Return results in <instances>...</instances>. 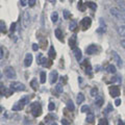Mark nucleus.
<instances>
[{"mask_svg": "<svg viewBox=\"0 0 125 125\" xmlns=\"http://www.w3.org/2000/svg\"><path fill=\"white\" fill-rule=\"evenodd\" d=\"M109 13L118 21L125 23V10L119 9V7H112V9L109 10Z\"/></svg>", "mask_w": 125, "mask_h": 125, "instance_id": "obj_1", "label": "nucleus"}, {"mask_svg": "<svg viewBox=\"0 0 125 125\" xmlns=\"http://www.w3.org/2000/svg\"><path fill=\"white\" fill-rule=\"evenodd\" d=\"M28 102H29V97L28 96L23 97L21 100H19L17 103H15V105L13 106V111H21L25 104H28Z\"/></svg>", "mask_w": 125, "mask_h": 125, "instance_id": "obj_2", "label": "nucleus"}, {"mask_svg": "<svg viewBox=\"0 0 125 125\" xmlns=\"http://www.w3.org/2000/svg\"><path fill=\"white\" fill-rule=\"evenodd\" d=\"M30 111L34 117H39L42 114V106L39 102H33L30 104Z\"/></svg>", "mask_w": 125, "mask_h": 125, "instance_id": "obj_3", "label": "nucleus"}, {"mask_svg": "<svg viewBox=\"0 0 125 125\" xmlns=\"http://www.w3.org/2000/svg\"><path fill=\"white\" fill-rule=\"evenodd\" d=\"M10 88L13 90V91H25L26 90V87L25 84H23L21 83H18V81H13V83H10Z\"/></svg>", "mask_w": 125, "mask_h": 125, "instance_id": "obj_4", "label": "nucleus"}, {"mask_svg": "<svg viewBox=\"0 0 125 125\" xmlns=\"http://www.w3.org/2000/svg\"><path fill=\"white\" fill-rule=\"evenodd\" d=\"M22 23H23V26L25 27H28L29 23H30V15H29V11L28 10H25L24 14H23V17H22Z\"/></svg>", "mask_w": 125, "mask_h": 125, "instance_id": "obj_5", "label": "nucleus"}, {"mask_svg": "<svg viewBox=\"0 0 125 125\" xmlns=\"http://www.w3.org/2000/svg\"><path fill=\"white\" fill-rule=\"evenodd\" d=\"M4 74H5V76L7 78H10V79H14V78H16V72L13 69V67H7L4 70Z\"/></svg>", "mask_w": 125, "mask_h": 125, "instance_id": "obj_6", "label": "nucleus"}, {"mask_svg": "<svg viewBox=\"0 0 125 125\" xmlns=\"http://www.w3.org/2000/svg\"><path fill=\"white\" fill-rule=\"evenodd\" d=\"M11 93H13V90H11L10 88V89H6L2 83H0V95L9 97V96H10Z\"/></svg>", "mask_w": 125, "mask_h": 125, "instance_id": "obj_7", "label": "nucleus"}, {"mask_svg": "<svg viewBox=\"0 0 125 125\" xmlns=\"http://www.w3.org/2000/svg\"><path fill=\"white\" fill-rule=\"evenodd\" d=\"M81 27H83V30H87L90 26H91L92 24V20H91V18H88V17H85L83 19V21H81Z\"/></svg>", "mask_w": 125, "mask_h": 125, "instance_id": "obj_8", "label": "nucleus"}, {"mask_svg": "<svg viewBox=\"0 0 125 125\" xmlns=\"http://www.w3.org/2000/svg\"><path fill=\"white\" fill-rule=\"evenodd\" d=\"M109 94L112 95V97L117 98V97L120 95V90H119V88L116 87V85H112V87H109Z\"/></svg>", "mask_w": 125, "mask_h": 125, "instance_id": "obj_9", "label": "nucleus"}, {"mask_svg": "<svg viewBox=\"0 0 125 125\" xmlns=\"http://www.w3.org/2000/svg\"><path fill=\"white\" fill-rule=\"evenodd\" d=\"M112 54H113V57H114L115 62L117 64V66H118V67H122V65H123V62H122V58L120 57V55H119V54L117 53L116 51H112Z\"/></svg>", "mask_w": 125, "mask_h": 125, "instance_id": "obj_10", "label": "nucleus"}, {"mask_svg": "<svg viewBox=\"0 0 125 125\" xmlns=\"http://www.w3.org/2000/svg\"><path fill=\"white\" fill-rule=\"evenodd\" d=\"M32 62V54L27 53L25 55V60H24V66L25 67H29Z\"/></svg>", "mask_w": 125, "mask_h": 125, "instance_id": "obj_11", "label": "nucleus"}, {"mask_svg": "<svg viewBox=\"0 0 125 125\" xmlns=\"http://www.w3.org/2000/svg\"><path fill=\"white\" fill-rule=\"evenodd\" d=\"M87 54H95L97 52V46L96 45H90L88 46V48L85 49Z\"/></svg>", "mask_w": 125, "mask_h": 125, "instance_id": "obj_12", "label": "nucleus"}, {"mask_svg": "<svg viewBox=\"0 0 125 125\" xmlns=\"http://www.w3.org/2000/svg\"><path fill=\"white\" fill-rule=\"evenodd\" d=\"M57 77H58V73L57 71H52L49 75V79H50V83H54L55 81L57 80Z\"/></svg>", "mask_w": 125, "mask_h": 125, "instance_id": "obj_13", "label": "nucleus"}, {"mask_svg": "<svg viewBox=\"0 0 125 125\" xmlns=\"http://www.w3.org/2000/svg\"><path fill=\"white\" fill-rule=\"evenodd\" d=\"M73 53H74V55H75V58L79 62L81 60V57H83V54H81V50L79 48H75L73 50Z\"/></svg>", "mask_w": 125, "mask_h": 125, "instance_id": "obj_14", "label": "nucleus"}, {"mask_svg": "<svg viewBox=\"0 0 125 125\" xmlns=\"http://www.w3.org/2000/svg\"><path fill=\"white\" fill-rule=\"evenodd\" d=\"M69 45H70V47H71L73 50L75 49V46H76V36H75V34L70 38V40H69Z\"/></svg>", "mask_w": 125, "mask_h": 125, "instance_id": "obj_15", "label": "nucleus"}, {"mask_svg": "<svg viewBox=\"0 0 125 125\" xmlns=\"http://www.w3.org/2000/svg\"><path fill=\"white\" fill-rule=\"evenodd\" d=\"M54 34H55V37H56L60 41H62V39H64V36H62V31L60 28H56L55 30H54Z\"/></svg>", "mask_w": 125, "mask_h": 125, "instance_id": "obj_16", "label": "nucleus"}, {"mask_svg": "<svg viewBox=\"0 0 125 125\" xmlns=\"http://www.w3.org/2000/svg\"><path fill=\"white\" fill-rule=\"evenodd\" d=\"M105 28H106V26H105V23H103V20L102 19H100V27L98 28V32L101 33V32H104L105 31Z\"/></svg>", "mask_w": 125, "mask_h": 125, "instance_id": "obj_17", "label": "nucleus"}, {"mask_svg": "<svg viewBox=\"0 0 125 125\" xmlns=\"http://www.w3.org/2000/svg\"><path fill=\"white\" fill-rule=\"evenodd\" d=\"M48 55L50 58H54L56 56V53H55V50H54V47H50L49 48V51H48Z\"/></svg>", "mask_w": 125, "mask_h": 125, "instance_id": "obj_18", "label": "nucleus"}, {"mask_svg": "<svg viewBox=\"0 0 125 125\" xmlns=\"http://www.w3.org/2000/svg\"><path fill=\"white\" fill-rule=\"evenodd\" d=\"M95 103H96V105H97L98 107L102 106V104H103V99H102V97H101V96H97V97H96Z\"/></svg>", "mask_w": 125, "mask_h": 125, "instance_id": "obj_19", "label": "nucleus"}, {"mask_svg": "<svg viewBox=\"0 0 125 125\" xmlns=\"http://www.w3.org/2000/svg\"><path fill=\"white\" fill-rule=\"evenodd\" d=\"M106 71L108 73H112V74H115L116 73V67L114 65H108L107 68H106Z\"/></svg>", "mask_w": 125, "mask_h": 125, "instance_id": "obj_20", "label": "nucleus"}, {"mask_svg": "<svg viewBox=\"0 0 125 125\" xmlns=\"http://www.w3.org/2000/svg\"><path fill=\"white\" fill-rule=\"evenodd\" d=\"M118 33L120 36L125 37V25H121L118 27Z\"/></svg>", "mask_w": 125, "mask_h": 125, "instance_id": "obj_21", "label": "nucleus"}, {"mask_svg": "<svg viewBox=\"0 0 125 125\" xmlns=\"http://www.w3.org/2000/svg\"><path fill=\"white\" fill-rule=\"evenodd\" d=\"M30 85L31 88H32L33 90H37L39 88V83H38V79H32L30 81Z\"/></svg>", "mask_w": 125, "mask_h": 125, "instance_id": "obj_22", "label": "nucleus"}, {"mask_svg": "<svg viewBox=\"0 0 125 125\" xmlns=\"http://www.w3.org/2000/svg\"><path fill=\"white\" fill-rule=\"evenodd\" d=\"M67 107L69 111H74V109H75V106H74V103L72 100H69L67 102Z\"/></svg>", "mask_w": 125, "mask_h": 125, "instance_id": "obj_23", "label": "nucleus"}, {"mask_svg": "<svg viewBox=\"0 0 125 125\" xmlns=\"http://www.w3.org/2000/svg\"><path fill=\"white\" fill-rule=\"evenodd\" d=\"M84 101V96H83V94H78L77 95V103L78 104H80V103H83Z\"/></svg>", "mask_w": 125, "mask_h": 125, "instance_id": "obj_24", "label": "nucleus"}, {"mask_svg": "<svg viewBox=\"0 0 125 125\" xmlns=\"http://www.w3.org/2000/svg\"><path fill=\"white\" fill-rule=\"evenodd\" d=\"M40 83H46V73L45 72H41L40 73Z\"/></svg>", "mask_w": 125, "mask_h": 125, "instance_id": "obj_25", "label": "nucleus"}, {"mask_svg": "<svg viewBox=\"0 0 125 125\" xmlns=\"http://www.w3.org/2000/svg\"><path fill=\"white\" fill-rule=\"evenodd\" d=\"M57 20H58V14L56 11H54V13H52V15H51V21L53 23H55V22H57Z\"/></svg>", "mask_w": 125, "mask_h": 125, "instance_id": "obj_26", "label": "nucleus"}, {"mask_svg": "<svg viewBox=\"0 0 125 125\" xmlns=\"http://www.w3.org/2000/svg\"><path fill=\"white\" fill-rule=\"evenodd\" d=\"M94 120H95V117H94L93 114H89V115L87 116V122H89V123H93V122H94Z\"/></svg>", "mask_w": 125, "mask_h": 125, "instance_id": "obj_27", "label": "nucleus"}, {"mask_svg": "<svg viewBox=\"0 0 125 125\" xmlns=\"http://www.w3.org/2000/svg\"><path fill=\"white\" fill-rule=\"evenodd\" d=\"M76 27H77L76 21H71V23H70V25H69V29L70 30H74V29H76Z\"/></svg>", "mask_w": 125, "mask_h": 125, "instance_id": "obj_28", "label": "nucleus"}, {"mask_svg": "<svg viewBox=\"0 0 125 125\" xmlns=\"http://www.w3.org/2000/svg\"><path fill=\"white\" fill-rule=\"evenodd\" d=\"M5 29H6V27H5V23L0 20V31H3V32H5Z\"/></svg>", "mask_w": 125, "mask_h": 125, "instance_id": "obj_29", "label": "nucleus"}, {"mask_svg": "<svg viewBox=\"0 0 125 125\" xmlns=\"http://www.w3.org/2000/svg\"><path fill=\"white\" fill-rule=\"evenodd\" d=\"M85 5L89 6V7H91L92 10H96L97 9V5L94 2H87V4H85Z\"/></svg>", "mask_w": 125, "mask_h": 125, "instance_id": "obj_30", "label": "nucleus"}, {"mask_svg": "<svg viewBox=\"0 0 125 125\" xmlns=\"http://www.w3.org/2000/svg\"><path fill=\"white\" fill-rule=\"evenodd\" d=\"M117 1H118L119 3H120V7L122 10H125V0H117Z\"/></svg>", "mask_w": 125, "mask_h": 125, "instance_id": "obj_31", "label": "nucleus"}, {"mask_svg": "<svg viewBox=\"0 0 125 125\" xmlns=\"http://www.w3.org/2000/svg\"><path fill=\"white\" fill-rule=\"evenodd\" d=\"M98 125H108V122H107L106 119H100Z\"/></svg>", "mask_w": 125, "mask_h": 125, "instance_id": "obj_32", "label": "nucleus"}, {"mask_svg": "<svg viewBox=\"0 0 125 125\" xmlns=\"http://www.w3.org/2000/svg\"><path fill=\"white\" fill-rule=\"evenodd\" d=\"M97 93H98V89H97V88H93V89L91 90V95H92V96L95 97V96L97 95Z\"/></svg>", "mask_w": 125, "mask_h": 125, "instance_id": "obj_33", "label": "nucleus"}, {"mask_svg": "<svg viewBox=\"0 0 125 125\" xmlns=\"http://www.w3.org/2000/svg\"><path fill=\"white\" fill-rule=\"evenodd\" d=\"M55 90H56V92H58V93H62V84H57L56 87H55Z\"/></svg>", "mask_w": 125, "mask_h": 125, "instance_id": "obj_34", "label": "nucleus"}, {"mask_svg": "<svg viewBox=\"0 0 125 125\" xmlns=\"http://www.w3.org/2000/svg\"><path fill=\"white\" fill-rule=\"evenodd\" d=\"M80 111H81V113L89 112V106H88V105H83V106L81 107V109H80Z\"/></svg>", "mask_w": 125, "mask_h": 125, "instance_id": "obj_35", "label": "nucleus"}, {"mask_svg": "<svg viewBox=\"0 0 125 125\" xmlns=\"http://www.w3.org/2000/svg\"><path fill=\"white\" fill-rule=\"evenodd\" d=\"M54 108H55V105H54V103L50 102V103H49V105H48V109H49V111H53Z\"/></svg>", "mask_w": 125, "mask_h": 125, "instance_id": "obj_36", "label": "nucleus"}, {"mask_svg": "<svg viewBox=\"0 0 125 125\" xmlns=\"http://www.w3.org/2000/svg\"><path fill=\"white\" fill-rule=\"evenodd\" d=\"M112 111H113V106H112L111 104H108L106 109H105V114H108V112H112Z\"/></svg>", "mask_w": 125, "mask_h": 125, "instance_id": "obj_37", "label": "nucleus"}, {"mask_svg": "<svg viewBox=\"0 0 125 125\" xmlns=\"http://www.w3.org/2000/svg\"><path fill=\"white\" fill-rule=\"evenodd\" d=\"M36 1H37V0H28V4H29V6H33L34 4H36Z\"/></svg>", "mask_w": 125, "mask_h": 125, "instance_id": "obj_38", "label": "nucleus"}, {"mask_svg": "<svg viewBox=\"0 0 125 125\" xmlns=\"http://www.w3.org/2000/svg\"><path fill=\"white\" fill-rule=\"evenodd\" d=\"M11 32H14V31L16 30V23H13V24L10 25V29Z\"/></svg>", "mask_w": 125, "mask_h": 125, "instance_id": "obj_39", "label": "nucleus"}, {"mask_svg": "<svg viewBox=\"0 0 125 125\" xmlns=\"http://www.w3.org/2000/svg\"><path fill=\"white\" fill-rule=\"evenodd\" d=\"M20 3L22 6H26L27 5V0H20Z\"/></svg>", "mask_w": 125, "mask_h": 125, "instance_id": "obj_40", "label": "nucleus"}, {"mask_svg": "<svg viewBox=\"0 0 125 125\" xmlns=\"http://www.w3.org/2000/svg\"><path fill=\"white\" fill-rule=\"evenodd\" d=\"M115 104H116V106H119V105L121 104V99H118V98H117V99L115 100Z\"/></svg>", "mask_w": 125, "mask_h": 125, "instance_id": "obj_41", "label": "nucleus"}, {"mask_svg": "<svg viewBox=\"0 0 125 125\" xmlns=\"http://www.w3.org/2000/svg\"><path fill=\"white\" fill-rule=\"evenodd\" d=\"M38 49H39L38 44H32V50H33V51H37Z\"/></svg>", "mask_w": 125, "mask_h": 125, "instance_id": "obj_42", "label": "nucleus"}, {"mask_svg": "<svg viewBox=\"0 0 125 125\" xmlns=\"http://www.w3.org/2000/svg\"><path fill=\"white\" fill-rule=\"evenodd\" d=\"M64 17L67 19V18H69V11L68 10H64Z\"/></svg>", "mask_w": 125, "mask_h": 125, "instance_id": "obj_43", "label": "nucleus"}, {"mask_svg": "<svg viewBox=\"0 0 125 125\" xmlns=\"http://www.w3.org/2000/svg\"><path fill=\"white\" fill-rule=\"evenodd\" d=\"M62 125H69L68 121L66 120V119H62Z\"/></svg>", "mask_w": 125, "mask_h": 125, "instance_id": "obj_44", "label": "nucleus"}, {"mask_svg": "<svg viewBox=\"0 0 125 125\" xmlns=\"http://www.w3.org/2000/svg\"><path fill=\"white\" fill-rule=\"evenodd\" d=\"M3 57V50H2V48L0 47V60Z\"/></svg>", "mask_w": 125, "mask_h": 125, "instance_id": "obj_45", "label": "nucleus"}, {"mask_svg": "<svg viewBox=\"0 0 125 125\" xmlns=\"http://www.w3.org/2000/svg\"><path fill=\"white\" fill-rule=\"evenodd\" d=\"M121 46L125 48V40H122V41H121Z\"/></svg>", "mask_w": 125, "mask_h": 125, "instance_id": "obj_46", "label": "nucleus"}, {"mask_svg": "<svg viewBox=\"0 0 125 125\" xmlns=\"http://www.w3.org/2000/svg\"><path fill=\"white\" fill-rule=\"evenodd\" d=\"M118 125H125V123L123 122V121H121V120H119V122H118Z\"/></svg>", "mask_w": 125, "mask_h": 125, "instance_id": "obj_47", "label": "nucleus"}, {"mask_svg": "<svg viewBox=\"0 0 125 125\" xmlns=\"http://www.w3.org/2000/svg\"><path fill=\"white\" fill-rule=\"evenodd\" d=\"M49 1H50V2H52V3H55L56 0H49Z\"/></svg>", "mask_w": 125, "mask_h": 125, "instance_id": "obj_48", "label": "nucleus"}, {"mask_svg": "<svg viewBox=\"0 0 125 125\" xmlns=\"http://www.w3.org/2000/svg\"><path fill=\"white\" fill-rule=\"evenodd\" d=\"M50 125H57V124H56V123H54V122H53V123H51V124H50Z\"/></svg>", "mask_w": 125, "mask_h": 125, "instance_id": "obj_49", "label": "nucleus"}, {"mask_svg": "<svg viewBox=\"0 0 125 125\" xmlns=\"http://www.w3.org/2000/svg\"><path fill=\"white\" fill-rule=\"evenodd\" d=\"M1 111H2V107H1V106H0V112H1Z\"/></svg>", "mask_w": 125, "mask_h": 125, "instance_id": "obj_50", "label": "nucleus"}, {"mask_svg": "<svg viewBox=\"0 0 125 125\" xmlns=\"http://www.w3.org/2000/svg\"><path fill=\"white\" fill-rule=\"evenodd\" d=\"M39 125H44V123H40V124H39Z\"/></svg>", "mask_w": 125, "mask_h": 125, "instance_id": "obj_51", "label": "nucleus"}, {"mask_svg": "<svg viewBox=\"0 0 125 125\" xmlns=\"http://www.w3.org/2000/svg\"><path fill=\"white\" fill-rule=\"evenodd\" d=\"M61 1H62V0H61Z\"/></svg>", "mask_w": 125, "mask_h": 125, "instance_id": "obj_52", "label": "nucleus"}]
</instances>
